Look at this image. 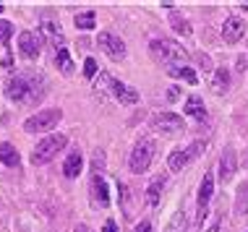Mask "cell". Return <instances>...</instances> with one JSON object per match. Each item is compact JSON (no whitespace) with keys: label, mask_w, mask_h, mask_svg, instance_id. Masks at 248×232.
I'll list each match as a JSON object with an SVG mask.
<instances>
[{"label":"cell","mask_w":248,"mask_h":232,"mask_svg":"<svg viewBox=\"0 0 248 232\" xmlns=\"http://www.w3.org/2000/svg\"><path fill=\"white\" fill-rule=\"evenodd\" d=\"M37 86H42V78L37 76H11L5 84V97L13 102H37L42 99V91Z\"/></svg>","instance_id":"obj_1"},{"label":"cell","mask_w":248,"mask_h":232,"mask_svg":"<svg viewBox=\"0 0 248 232\" xmlns=\"http://www.w3.org/2000/svg\"><path fill=\"white\" fill-rule=\"evenodd\" d=\"M149 50L159 63H167V65H186V60H188V52L172 39H154Z\"/></svg>","instance_id":"obj_2"},{"label":"cell","mask_w":248,"mask_h":232,"mask_svg":"<svg viewBox=\"0 0 248 232\" xmlns=\"http://www.w3.org/2000/svg\"><path fill=\"white\" fill-rule=\"evenodd\" d=\"M65 144H68V138H65L63 133H58V136H47L45 141H39L37 144V149L31 151V164H47L52 162V159L58 157V151H63L65 149Z\"/></svg>","instance_id":"obj_3"},{"label":"cell","mask_w":248,"mask_h":232,"mask_svg":"<svg viewBox=\"0 0 248 232\" xmlns=\"http://www.w3.org/2000/svg\"><path fill=\"white\" fill-rule=\"evenodd\" d=\"M63 117V110H39L37 115H31L29 120L24 123L26 133H39V130H52L58 125V120Z\"/></svg>","instance_id":"obj_4"},{"label":"cell","mask_w":248,"mask_h":232,"mask_svg":"<svg viewBox=\"0 0 248 232\" xmlns=\"http://www.w3.org/2000/svg\"><path fill=\"white\" fill-rule=\"evenodd\" d=\"M152 159H154V141L141 138V141L133 146V151H131L128 167H131V172H146L149 164H152Z\"/></svg>","instance_id":"obj_5"},{"label":"cell","mask_w":248,"mask_h":232,"mask_svg":"<svg viewBox=\"0 0 248 232\" xmlns=\"http://www.w3.org/2000/svg\"><path fill=\"white\" fill-rule=\"evenodd\" d=\"M212 193H214V177H212V172H204V180L199 185V198H196V224L199 227H204L206 206L212 201Z\"/></svg>","instance_id":"obj_6"},{"label":"cell","mask_w":248,"mask_h":232,"mask_svg":"<svg viewBox=\"0 0 248 232\" xmlns=\"http://www.w3.org/2000/svg\"><path fill=\"white\" fill-rule=\"evenodd\" d=\"M97 44L105 50V55L110 58V60H123V58H125L123 39L115 37V34H110V31H102V34L97 37Z\"/></svg>","instance_id":"obj_7"},{"label":"cell","mask_w":248,"mask_h":232,"mask_svg":"<svg viewBox=\"0 0 248 232\" xmlns=\"http://www.w3.org/2000/svg\"><path fill=\"white\" fill-rule=\"evenodd\" d=\"M152 128L162 130V133H178V130H183V117L175 112H159L152 117Z\"/></svg>","instance_id":"obj_8"},{"label":"cell","mask_w":248,"mask_h":232,"mask_svg":"<svg viewBox=\"0 0 248 232\" xmlns=\"http://www.w3.org/2000/svg\"><path fill=\"white\" fill-rule=\"evenodd\" d=\"M18 50H21L24 58L34 60V58H39V52H42V42H39V37L34 31H21L18 34Z\"/></svg>","instance_id":"obj_9"},{"label":"cell","mask_w":248,"mask_h":232,"mask_svg":"<svg viewBox=\"0 0 248 232\" xmlns=\"http://www.w3.org/2000/svg\"><path fill=\"white\" fill-rule=\"evenodd\" d=\"M243 34H246V24L240 21L238 16H230L225 21V26H222V39L227 44H235V42H240L243 39Z\"/></svg>","instance_id":"obj_10"},{"label":"cell","mask_w":248,"mask_h":232,"mask_svg":"<svg viewBox=\"0 0 248 232\" xmlns=\"http://www.w3.org/2000/svg\"><path fill=\"white\" fill-rule=\"evenodd\" d=\"M92 203L94 206H107L110 203V196H107V183L102 175H92Z\"/></svg>","instance_id":"obj_11"},{"label":"cell","mask_w":248,"mask_h":232,"mask_svg":"<svg viewBox=\"0 0 248 232\" xmlns=\"http://www.w3.org/2000/svg\"><path fill=\"white\" fill-rule=\"evenodd\" d=\"M232 175H235V151H232V149H225V154L219 157V180H222V183H230Z\"/></svg>","instance_id":"obj_12"},{"label":"cell","mask_w":248,"mask_h":232,"mask_svg":"<svg viewBox=\"0 0 248 232\" xmlns=\"http://www.w3.org/2000/svg\"><path fill=\"white\" fill-rule=\"evenodd\" d=\"M81 167H84V157H81V151H71V154L65 157V162H63V175L68 177V180H73V177H78Z\"/></svg>","instance_id":"obj_13"},{"label":"cell","mask_w":248,"mask_h":232,"mask_svg":"<svg viewBox=\"0 0 248 232\" xmlns=\"http://www.w3.org/2000/svg\"><path fill=\"white\" fill-rule=\"evenodd\" d=\"M112 94H115V99L120 104H136L139 102V91L133 89V86H125V84H120V81H115V86H112Z\"/></svg>","instance_id":"obj_14"},{"label":"cell","mask_w":248,"mask_h":232,"mask_svg":"<svg viewBox=\"0 0 248 232\" xmlns=\"http://www.w3.org/2000/svg\"><path fill=\"white\" fill-rule=\"evenodd\" d=\"M186 115L196 117V120H204L206 117V107H204V99H201L199 94H191L188 99H186Z\"/></svg>","instance_id":"obj_15"},{"label":"cell","mask_w":248,"mask_h":232,"mask_svg":"<svg viewBox=\"0 0 248 232\" xmlns=\"http://www.w3.org/2000/svg\"><path fill=\"white\" fill-rule=\"evenodd\" d=\"M165 183H167V177H165V175L154 177V180L149 183V188H146V203H149V206H157V203H159V198H162V188H165Z\"/></svg>","instance_id":"obj_16"},{"label":"cell","mask_w":248,"mask_h":232,"mask_svg":"<svg viewBox=\"0 0 248 232\" xmlns=\"http://www.w3.org/2000/svg\"><path fill=\"white\" fill-rule=\"evenodd\" d=\"M167 73H170L172 78H183V81H186V84H191V86H196V84H199L196 71L188 68V65H170V68H167Z\"/></svg>","instance_id":"obj_17"},{"label":"cell","mask_w":248,"mask_h":232,"mask_svg":"<svg viewBox=\"0 0 248 232\" xmlns=\"http://www.w3.org/2000/svg\"><path fill=\"white\" fill-rule=\"evenodd\" d=\"M42 31L47 34L50 42L55 44V50H63V47H65V37H63V31H60V26H58V24L45 21V24H42Z\"/></svg>","instance_id":"obj_18"},{"label":"cell","mask_w":248,"mask_h":232,"mask_svg":"<svg viewBox=\"0 0 248 232\" xmlns=\"http://www.w3.org/2000/svg\"><path fill=\"white\" fill-rule=\"evenodd\" d=\"M188 162L191 159H188V154H186V149H175V151H170V157H167V167H170L172 172H180Z\"/></svg>","instance_id":"obj_19"},{"label":"cell","mask_w":248,"mask_h":232,"mask_svg":"<svg viewBox=\"0 0 248 232\" xmlns=\"http://www.w3.org/2000/svg\"><path fill=\"white\" fill-rule=\"evenodd\" d=\"M227 86H230V71L227 68H217L214 71V81H212V89L217 91V94H225Z\"/></svg>","instance_id":"obj_20"},{"label":"cell","mask_w":248,"mask_h":232,"mask_svg":"<svg viewBox=\"0 0 248 232\" xmlns=\"http://www.w3.org/2000/svg\"><path fill=\"white\" fill-rule=\"evenodd\" d=\"M55 63H58V68H60V73H63V76L73 73V63H71V55H68V47L55 50Z\"/></svg>","instance_id":"obj_21"},{"label":"cell","mask_w":248,"mask_h":232,"mask_svg":"<svg viewBox=\"0 0 248 232\" xmlns=\"http://www.w3.org/2000/svg\"><path fill=\"white\" fill-rule=\"evenodd\" d=\"M0 159H3L8 167H18L21 164V157H18V151L11 146V144H0Z\"/></svg>","instance_id":"obj_22"},{"label":"cell","mask_w":248,"mask_h":232,"mask_svg":"<svg viewBox=\"0 0 248 232\" xmlns=\"http://www.w3.org/2000/svg\"><path fill=\"white\" fill-rule=\"evenodd\" d=\"M94 24H97V16H94V11L76 13V26H78V29L89 31V29H94Z\"/></svg>","instance_id":"obj_23"},{"label":"cell","mask_w":248,"mask_h":232,"mask_svg":"<svg viewBox=\"0 0 248 232\" xmlns=\"http://www.w3.org/2000/svg\"><path fill=\"white\" fill-rule=\"evenodd\" d=\"M170 24H172V29H175L178 34H183V37H188V34H191L188 21H186L183 16H178V13H172V16H170Z\"/></svg>","instance_id":"obj_24"},{"label":"cell","mask_w":248,"mask_h":232,"mask_svg":"<svg viewBox=\"0 0 248 232\" xmlns=\"http://www.w3.org/2000/svg\"><path fill=\"white\" fill-rule=\"evenodd\" d=\"M167 232H188V224H186V214H183V211H178V214L172 217Z\"/></svg>","instance_id":"obj_25"},{"label":"cell","mask_w":248,"mask_h":232,"mask_svg":"<svg viewBox=\"0 0 248 232\" xmlns=\"http://www.w3.org/2000/svg\"><path fill=\"white\" fill-rule=\"evenodd\" d=\"M11 34H13V24L3 18V21H0V44H8Z\"/></svg>","instance_id":"obj_26"},{"label":"cell","mask_w":248,"mask_h":232,"mask_svg":"<svg viewBox=\"0 0 248 232\" xmlns=\"http://www.w3.org/2000/svg\"><path fill=\"white\" fill-rule=\"evenodd\" d=\"M204 149H206V141H193L191 146L186 149V154H188V159H196V157H199Z\"/></svg>","instance_id":"obj_27"},{"label":"cell","mask_w":248,"mask_h":232,"mask_svg":"<svg viewBox=\"0 0 248 232\" xmlns=\"http://www.w3.org/2000/svg\"><path fill=\"white\" fill-rule=\"evenodd\" d=\"M97 60H94V58H86V60H84V76L86 78H94L97 76Z\"/></svg>","instance_id":"obj_28"},{"label":"cell","mask_w":248,"mask_h":232,"mask_svg":"<svg viewBox=\"0 0 248 232\" xmlns=\"http://www.w3.org/2000/svg\"><path fill=\"white\" fill-rule=\"evenodd\" d=\"M246 201H248V183H243V185L238 188V203H235V209H238V211H243Z\"/></svg>","instance_id":"obj_29"},{"label":"cell","mask_w":248,"mask_h":232,"mask_svg":"<svg viewBox=\"0 0 248 232\" xmlns=\"http://www.w3.org/2000/svg\"><path fill=\"white\" fill-rule=\"evenodd\" d=\"M235 68L240 71V73H246V71H248V52H243V55H238V60H235Z\"/></svg>","instance_id":"obj_30"},{"label":"cell","mask_w":248,"mask_h":232,"mask_svg":"<svg viewBox=\"0 0 248 232\" xmlns=\"http://www.w3.org/2000/svg\"><path fill=\"white\" fill-rule=\"evenodd\" d=\"M219 219H222V209H219L217 214H214V219H212V224H209V227H206L204 232H217V227H219Z\"/></svg>","instance_id":"obj_31"},{"label":"cell","mask_w":248,"mask_h":232,"mask_svg":"<svg viewBox=\"0 0 248 232\" xmlns=\"http://www.w3.org/2000/svg\"><path fill=\"white\" fill-rule=\"evenodd\" d=\"M178 97H180V89H178V86H170V91H167V99H170V102H175Z\"/></svg>","instance_id":"obj_32"},{"label":"cell","mask_w":248,"mask_h":232,"mask_svg":"<svg viewBox=\"0 0 248 232\" xmlns=\"http://www.w3.org/2000/svg\"><path fill=\"white\" fill-rule=\"evenodd\" d=\"M102 232H118V224L112 222V219H107V222H105V227H102Z\"/></svg>","instance_id":"obj_33"},{"label":"cell","mask_w":248,"mask_h":232,"mask_svg":"<svg viewBox=\"0 0 248 232\" xmlns=\"http://www.w3.org/2000/svg\"><path fill=\"white\" fill-rule=\"evenodd\" d=\"M133 232H152V224L149 222H141V224H136V230Z\"/></svg>","instance_id":"obj_34"},{"label":"cell","mask_w":248,"mask_h":232,"mask_svg":"<svg viewBox=\"0 0 248 232\" xmlns=\"http://www.w3.org/2000/svg\"><path fill=\"white\" fill-rule=\"evenodd\" d=\"M73 232H92V227H86V224H78V227L73 230Z\"/></svg>","instance_id":"obj_35"},{"label":"cell","mask_w":248,"mask_h":232,"mask_svg":"<svg viewBox=\"0 0 248 232\" xmlns=\"http://www.w3.org/2000/svg\"><path fill=\"white\" fill-rule=\"evenodd\" d=\"M238 5H240L243 11H248V0H243V3H238Z\"/></svg>","instance_id":"obj_36"},{"label":"cell","mask_w":248,"mask_h":232,"mask_svg":"<svg viewBox=\"0 0 248 232\" xmlns=\"http://www.w3.org/2000/svg\"><path fill=\"white\" fill-rule=\"evenodd\" d=\"M3 11H5V5H3V3H0V13H3Z\"/></svg>","instance_id":"obj_37"},{"label":"cell","mask_w":248,"mask_h":232,"mask_svg":"<svg viewBox=\"0 0 248 232\" xmlns=\"http://www.w3.org/2000/svg\"><path fill=\"white\" fill-rule=\"evenodd\" d=\"M246 232H248V230H246Z\"/></svg>","instance_id":"obj_38"}]
</instances>
